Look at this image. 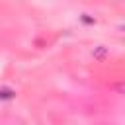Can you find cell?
I'll return each mask as SVG.
<instances>
[{
	"instance_id": "1",
	"label": "cell",
	"mask_w": 125,
	"mask_h": 125,
	"mask_svg": "<svg viewBox=\"0 0 125 125\" xmlns=\"http://www.w3.org/2000/svg\"><path fill=\"white\" fill-rule=\"evenodd\" d=\"M16 96V92L12 88H0V100H12Z\"/></svg>"
},
{
	"instance_id": "2",
	"label": "cell",
	"mask_w": 125,
	"mask_h": 125,
	"mask_svg": "<svg viewBox=\"0 0 125 125\" xmlns=\"http://www.w3.org/2000/svg\"><path fill=\"white\" fill-rule=\"evenodd\" d=\"M94 57H96V59H104V57H105V49H104V47H100V49L94 53Z\"/></svg>"
},
{
	"instance_id": "3",
	"label": "cell",
	"mask_w": 125,
	"mask_h": 125,
	"mask_svg": "<svg viewBox=\"0 0 125 125\" xmlns=\"http://www.w3.org/2000/svg\"><path fill=\"white\" fill-rule=\"evenodd\" d=\"M82 20H84V21H86V23H92V21H94V20H92V18H88V16H84V18H82Z\"/></svg>"
}]
</instances>
